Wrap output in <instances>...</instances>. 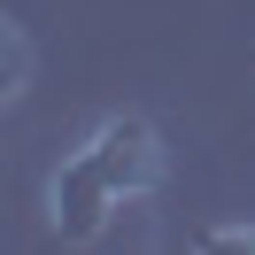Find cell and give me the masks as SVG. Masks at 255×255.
<instances>
[{
    "label": "cell",
    "mask_w": 255,
    "mask_h": 255,
    "mask_svg": "<svg viewBox=\"0 0 255 255\" xmlns=\"http://www.w3.org/2000/svg\"><path fill=\"white\" fill-rule=\"evenodd\" d=\"M85 155L116 178V193H124V201H147V193L162 186V139H155V124H147V116H109V124H93Z\"/></svg>",
    "instance_id": "7a4b0ae2"
},
{
    "label": "cell",
    "mask_w": 255,
    "mask_h": 255,
    "mask_svg": "<svg viewBox=\"0 0 255 255\" xmlns=\"http://www.w3.org/2000/svg\"><path fill=\"white\" fill-rule=\"evenodd\" d=\"M23 85H31V39L23 23H0V101H23Z\"/></svg>",
    "instance_id": "3957f363"
},
{
    "label": "cell",
    "mask_w": 255,
    "mask_h": 255,
    "mask_svg": "<svg viewBox=\"0 0 255 255\" xmlns=\"http://www.w3.org/2000/svg\"><path fill=\"white\" fill-rule=\"evenodd\" d=\"M116 209H124V193H116V178L101 170L93 155H62L54 162V178H47V224H54V240H101L116 224Z\"/></svg>",
    "instance_id": "6da1fadb"
},
{
    "label": "cell",
    "mask_w": 255,
    "mask_h": 255,
    "mask_svg": "<svg viewBox=\"0 0 255 255\" xmlns=\"http://www.w3.org/2000/svg\"><path fill=\"white\" fill-rule=\"evenodd\" d=\"M209 248H224V255H255V224H217V232H209Z\"/></svg>",
    "instance_id": "277c9868"
}]
</instances>
